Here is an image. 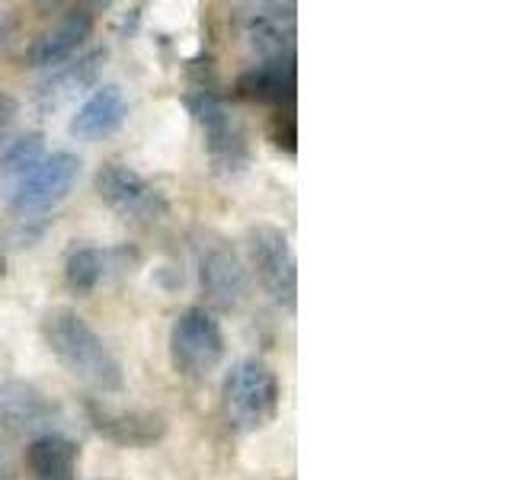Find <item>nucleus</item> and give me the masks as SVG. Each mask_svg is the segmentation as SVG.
<instances>
[{"mask_svg":"<svg viewBox=\"0 0 512 480\" xmlns=\"http://www.w3.org/2000/svg\"><path fill=\"white\" fill-rule=\"evenodd\" d=\"M90 426L103 439L122 448H148L164 439L167 420L154 410H135V407H112L106 400H87L84 404Z\"/></svg>","mask_w":512,"mask_h":480,"instance_id":"1a4fd4ad","label":"nucleus"},{"mask_svg":"<svg viewBox=\"0 0 512 480\" xmlns=\"http://www.w3.org/2000/svg\"><path fill=\"white\" fill-rule=\"evenodd\" d=\"M192 256H196L205 301L215 311H237L250 295V276L231 240L212 228H196L192 231Z\"/></svg>","mask_w":512,"mask_h":480,"instance_id":"20e7f679","label":"nucleus"},{"mask_svg":"<svg viewBox=\"0 0 512 480\" xmlns=\"http://www.w3.org/2000/svg\"><path fill=\"white\" fill-rule=\"evenodd\" d=\"M42 340L74 381L96 394H122L125 368L93 324L74 308H52L42 317Z\"/></svg>","mask_w":512,"mask_h":480,"instance_id":"f257e3e1","label":"nucleus"},{"mask_svg":"<svg viewBox=\"0 0 512 480\" xmlns=\"http://www.w3.org/2000/svg\"><path fill=\"white\" fill-rule=\"evenodd\" d=\"M295 87H298L295 55L263 58L260 64H253V68L240 74L234 84L237 96H244V100L260 106H279V109L295 100Z\"/></svg>","mask_w":512,"mask_h":480,"instance_id":"ddd939ff","label":"nucleus"},{"mask_svg":"<svg viewBox=\"0 0 512 480\" xmlns=\"http://www.w3.org/2000/svg\"><path fill=\"white\" fill-rule=\"evenodd\" d=\"M96 196H100L122 221L135 224H157L170 215V202L148 176L122 160H109L93 176Z\"/></svg>","mask_w":512,"mask_h":480,"instance_id":"0eeeda50","label":"nucleus"},{"mask_svg":"<svg viewBox=\"0 0 512 480\" xmlns=\"http://www.w3.org/2000/svg\"><path fill=\"white\" fill-rule=\"evenodd\" d=\"M282 404L279 375L260 356H247L231 365L221 381L224 423L237 432H256L276 420Z\"/></svg>","mask_w":512,"mask_h":480,"instance_id":"f03ea898","label":"nucleus"},{"mask_svg":"<svg viewBox=\"0 0 512 480\" xmlns=\"http://www.w3.org/2000/svg\"><path fill=\"white\" fill-rule=\"evenodd\" d=\"M106 58H109L106 48H90V52L58 64V68H52V74L36 87V103L42 109H58L68 100H74L77 93H84L87 87H96Z\"/></svg>","mask_w":512,"mask_h":480,"instance_id":"4468645a","label":"nucleus"},{"mask_svg":"<svg viewBox=\"0 0 512 480\" xmlns=\"http://www.w3.org/2000/svg\"><path fill=\"white\" fill-rule=\"evenodd\" d=\"M112 272V256L100 247H77L64 260V282L74 295H93Z\"/></svg>","mask_w":512,"mask_h":480,"instance_id":"f3484780","label":"nucleus"},{"mask_svg":"<svg viewBox=\"0 0 512 480\" xmlns=\"http://www.w3.org/2000/svg\"><path fill=\"white\" fill-rule=\"evenodd\" d=\"M244 32L263 58L295 55V7L292 4H256L244 13Z\"/></svg>","mask_w":512,"mask_h":480,"instance_id":"2eb2a0df","label":"nucleus"},{"mask_svg":"<svg viewBox=\"0 0 512 480\" xmlns=\"http://www.w3.org/2000/svg\"><path fill=\"white\" fill-rule=\"evenodd\" d=\"M0 480H13L10 464H7V455H4V452H0Z\"/></svg>","mask_w":512,"mask_h":480,"instance_id":"412c9836","label":"nucleus"},{"mask_svg":"<svg viewBox=\"0 0 512 480\" xmlns=\"http://www.w3.org/2000/svg\"><path fill=\"white\" fill-rule=\"evenodd\" d=\"M192 119L205 135V151L215 173L237 176L253 164V148L247 125L237 119V112L215 87H196L186 96Z\"/></svg>","mask_w":512,"mask_h":480,"instance_id":"7ed1b4c3","label":"nucleus"},{"mask_svg":"<svg viewBox=\"0 0 512 480\" xmlns=\"http://www.w3.org/2000/svg\"><path fill=\"white\" fill-rule=\"evenodd\" d=\"M58 407L52 404V397L39 391L29 381H4L0 384V426L10 436H45L55 432Z\"/></svg>","mask_w":512,"mask_h":480,"instance_id":"9d476101","label":"nucleus"},{"mask_svg":"<svg viewBox=\"0 0 512 480\" xmlns=\"http://www.w3.org/2000/svg\"><path fill=\"white\" fill-rule=\"evenodd\" d=\"M90 36H93L90 7H71V10H64L45 32H39V36L32 39L26 61L32 64V68L52 71V68H58V64L71 61L80 48L87 45Z\"/></svg>","mask_w":512,"mask_h":480,"instance_id":"9b49d317","label":"nucleus"},{"mask_svg":"<svg viewBox=\"0 0 512 480\" xmlns=\"http://www.w3.org/2000/svg\"><path fill=\"white\" fill-rule=\"evenodd\" d=\"M80 448L61 432L29 439L26 445V471L32 480H77Z\"/></svg>","mask_w":512,"mask_h":480,"instance_id":"dca6fc26","label":"nucleus"},{"mask_svg":"<svg viewBox=\"0 0 512 480\" xmlns=\"http://www.w3.org/2000/svg\"><path fill=\"white\" fill-rule=\"evenodd\" d=\"M228 352V336H224L218 317L208 308H186L173 317L170 327V362L176 375L189 381H205Z\"/></svg>","mask_w":512,"mask_h":480,"instance_id":"39448f33","label":"nucleus"},{"mask_svg":"<svg viewBox=\"0 0 512 480\" xmlns=\"http://www.w3.org/2000/svg\"><path fill=\"white\" fill-rule=\"evenodd\" d=\"M244 247H247V263L253 269V276L260 279L266 288V295L285 311L298 308V260H295V247L288 234L276 224H250L244 234Z\"/></svg>","mask_w":512,"mask_h":480,"instance_id":"423d86ee","label":"nucleus"},{"mask_svg":"<svg viewBox=\"0 0 512 480\" xmlns=\"http://www.w3.org/2000/svg\"><path fill=\"white\" fill-rule=\"evenodd\" d=\"M45 157V135L42 132H26L20 138L7 141L4 154H0V173L4 176H23Z\"/></svg>","mask_w":512,"mask_h":480,"instance_id":"a211bd4d","label":"nucleus"},{"mask_svg":"<svg viewBox=\"0 0 512 480\" xmlns=\"http://www.w3.org/2000/svg\"><path fill=\"white\" fill-rule=\"evenodd\" d=\"M80 170H84V160L71 151L45 154L39 164L16 183L13 199H10V212L26 221L42 212H52L55 205H61L71 196V189L80 180Z\"/></svg>","mask_w":512,"mask_h":480,"instance_id":"6e6552de","label":"nucleus"},{"mask_svg":"<svg viewBox=\"0 0 512 480\" xmlns=\"http://www.w3.org/2000/svg\"><path fill=\"white\" fill-rule=\"evenodd\" d=\"M269 135H272V141H276V148H285L288 154H295V148H298V125H295V116L292 112H279L276 119H272V128H269Z\"/></svg>","mask_w":512,"mask_h":480,"instance_id":"6ab92c4d","label":"nucleus"},{"mask_svg":"<svg viewBox=\"0 0 512 480\" xmlns=\"http://www.w3.org/2000/svg\"><path fill=\"white\" fill-rule=\"evenodd\" d=\"M16 116H20V103L10 93H0V144H7Z\"/></svg>","mask_w":512,"mask_h":480,"instance_id":"aec40b11","label":"nucleus"},{"mask_svg":"<svg viewBox=\"0 0 512 480\" xmlns=\"http://www.w3.org/2000/svg\"><path fill=\"white\" fill-rule=\"evenodd\" d=\"M128 119V96L119 84H96L90 96L77 106L68 122V132L77 141H103L116 135Z\"/></svg>","mask_w":512,"mask_h":480,"instance_id":"f8f14e48","label":"nucleus"}]
</instances>
